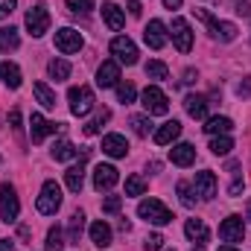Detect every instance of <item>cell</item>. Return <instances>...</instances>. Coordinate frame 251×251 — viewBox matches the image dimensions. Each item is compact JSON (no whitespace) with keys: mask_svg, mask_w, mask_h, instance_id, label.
<instances>
[{"mask_svg":"<svg viewBox=\"0 0 251 251\" xmlns=\"http://www.w3.org/2000/svg\"><path fill=\"white\" fill-rule=\"evenodd\" d=\"M18 213H21V201H18V193L15 187L6 181L3 187H0V216H3V222L9 225V222H15L18 219Z\"/></svg>","mask_w":251,"mask_h":251,"instance_id":"obj_6","label":"cell"},{"mask_svg":"<svg viewBox=\"0 0 251 251\" xmlns=\"http://www.w3.org/2000/svg\"><path fill=\"white\" fill-rule=\"evenodd\" d=\"M26 29H29L32 38H41V35L50 29V12H47L44 3H38V6H32V9L26 12Z\"/></svg>","mask_w":251,"mask_h":251,"instance_id":"obj_7","label":"cell"},{"mask_svg":"<svg viewBox=\"0 0 251 251\" xmlns=\"http://www.w3.org/2000/svg\"><path fill=\"white\" fill-rule=\"evenodd\" d=\"M102 152L108 158H126L128 155V140L123 134H105L102 137Z\"/></svg>","mask_w":251,"mask_h":251,"instance_id":"obj_16","label":"cell"},{"mask_svg":"<svg viewBox=\"0 0 251 251\" xmlns=\"http://www.w3.org/2000/svg\"><path fill=\"white\" fill-rule=\"evenodd\" d=\"M231 128H234V120H228V117H207V123H204V131H207L210 137L228 134Z\"/></svg>","mask_w":251,"mask_h":251,"instance_id":"obj_27","label":"cell"},{"mask_svg":"<svg viewBox=\"0 0 251 251\" xmlns=\"http://www.w3.org/2000/svg\"><path fill=\"white\" fill-rule=\"evenodd\" d=\"M47 251H64V234L62 228H50L47 231V246H44Z\"/></svg>","mask_w":251,"mask_h":251,"instance_id":"obj_35","label":"cell"},{"mask_svg":"<svg viewBox=\"0 0 251 251\" xmlns=\"http://www.w3.org/2000/svg\"><path fill=\"white\" fill-rule=\"evenodd\" d=\"M184 108H187L190 117H196V120H207V97H201V94H190L187 100H184Z\"/></svg>","mask_w":251,"mask_h":251,"instance_id":"obj_20","label":"cell"},{"mask_svg":"<svg viewBox=\"0 0 251 251\" xmlns=\"http://www.w3.org/2000/svg\"><path fill=\"white\" fill-rule=\"evenodd\" d=\"M64 184H67L70 193H79L82 184H85V167H82V164H73V167L64 173Z\"/></svg>","mask_w":251,"mask_h":251,"instance_id":"obj_25","label":"cell"},{"mask_svg":"<svg viewBox=\"0 0 251 251\" xmlns=\"http://www.w3.org/2000/svg\"><path fill=\"white\" fill-rule=\"evenodd\" d=\"M35 207H38V213L53 216V213L62 207V187H59L56 181H44V187H41V196H38Z\"/></svg>","mask_w":251,"mask_h":251,"instance_id":"obj_5","label":"cell"},{"mask_svg":"<svg viewBox=\"0 0 251 251\" xmlns=\"http://www.w3.org/2000/svg\"><path fill=\"white\" fill-rule=\"evenodd\" d=\"M50 155H53L56 161H73V158H76L79 152H76V146H73L70 140H59V143H53Z\"/></svg>","mask_w":251,"mask_h":251,"instance_id":"obj_29","label":"cell"},{"mask_svg":"<svg viewBox=\"0 0 251 251\" xmlns=\"http://www.w3.org/2000/svg\"><path fill=\"white\" fill-rule=\"evenodd\" d=\"M15 3L18 0H0V18H9L15 12Z\"/></svg>","mask_w":251,"mask_h":251,"instance_id":"obj_43","label":"cell"},{"mask_svg":"<svg viewBox=\"0 0 251 251\" xmlns=\"http://www.w3.org/2000/svg\"><path fill=\"white\" fill-rule=\"evenodd\" d=\"M18 47H21L18 29H15V26H3V29H0V50H3V53H12V50H18Z\"/></svg>","mask_w":251,"mask_h":251,"instance_id":"obj_26","label":"cell"},{"mask_svg":"<svg viewBox=\"0 0 251 251\" xmlns=\"http://www.w3.org/2000/svg\"><path fill=\"white\" fill-rule=\"evenodd\" d=\"M56 128H62V126L44 120L41 114H32V120H29V134H32V143H41V140H44L47 134H53Z\"/></svg>","mask_w":251,"mask_h":251,"instance_id":"obj_17","label":"cell"},{"mask_svg":"<svg viewBox=\"0 0 251 251\" xmlns=\"http://www.w3.org/2000/svg\"><path fill=\"white\" fill-rule=\"evenodd\" d=\"M111 53L117 56L120 64H137V47H134V41L126 38V35H117V38L111 41Z\"/></svg>","mask_w":251,"mask_h":251,"instance_id":"obj_11","label":"cell"},{"mask_svg":"<svg viewBox=\"0 0 251 251\" xmlns=\"http://www.w3.org/2000/svg\"><path fill=\"white\" fill-rule=\"evenodd\" d=\"M0 79H3L6 88H21V82H24L21 67H18L15 62H3L0 64Z\"/></svg>","mask_w":251,"mask_h":251,"instance_id":"obj_23","label":"cell"},{"mask_svg":"<svg viewBox=\"0 0 251 251\" xmlns=\"http://www.w3.org/2000/svg\"><path fill=\"white\" fill-rule=\"evenodd\" d=\"M164 6H167V9H178V6H181V0H164Z\"/></svg>","mask_w":251,"mask_h":251,"instance_id":"obj_48","label":"cell"},{"mask_svg":"<svg viewBox=\"0 0 251 251\" xmlns=\"http://www.w3.org/2000/svg\"><path fill=\"white\" fill-rule=\"evenodd\" d=\"M146 193V178L143 176H128L126 178V196H143Z\"/></svg>","mask_w":251,"mask_h":251,"instance_id":"obj_34","label":"cell"},{"mask_svg":"<svg viewBox=\"0 0 251 251\" xmlns=\"http://www.w3.org/2000/svg\"><path fill=\"white\" fill-rule=\"evenodd\" d=\"M117 181H120L117 167H111V164H100V167L94 170V187L100 190V193H108Z\"/></svg>","mask_w":251,"mask_h":251,"instance_id":"obj_12","label":"cell"},{"mask_svg":"<svg viewBox=\"0 0 251 251\" xmlns=\"http://www.w3.org/2000/svg\"><path fill=\"white\" fill-rule=\"evenodd\" d=\"M184 82H187V85L190 82H196V70H184Z\"/></svg>","mask_w":251,"mask_h":251,"instance_id":"obj_47","label":"cell"},{"mask_svg":"<svg viewBox=\"0 0 251 251\" xmlns=\"http://www.w3.org/2000/svg\"><path fill=\"white\" fill-rule=\"evenodd\" d=\"M82 44H85V41H82V35H79L73 26H64V29H59V32H56V47L62 50L64 56L79 53V50H82Z\"/></svg>","mask_w":251,"mask_h":251,"instance_id":"obj_10","label":"cell"},{"mask_svg":"<svg viewBox=\"0 0 251 251\" xmlns=\"http://www.w3.org/2000/svg\"><path fill=\"white\" fill-rule=\"evenodd\" d=\"M143 70H146V76H149V79H155V82H164V79L170 76V67H167L164 62H149Z\"/></svg>","mask_w":251,"mask_h":251,"instance_id":"obj_33","label":"cell"},{"mask_svg":"<svg viewBox=\"0 0 251 251\" xmlns=\"http://www.w3.org/2000/svg\"><path fill=\"white\" fill-rule=\"evenodd\" d=\"M67 9L76 12V15H88L94 9V0H67Z\"/></svg>","mask_w":251,"mask_h":251,"instance_id":"obj_39","label":"cell"},{"mask_svg":"<svg viewBox=\"0 0 251 251\" xmlns=\"http://www.w3.org/2000/svg\"><path fill=\"white\" fill-rule=\"evenodd\" d=\"M9 123H12V128H21V111H18V108L9 114Z\"/></svg>","mask_w":251,"mask_h":251,"instance_id":"obj_45","label":"cell"},{"mask_svg":"<svg viewBox=\"0 0 251 251\" xmlns=\"http://www.w3.org/2000/svg\"><path fill=\"white\" fill-rule=\"evenodd\" d=\"M216 176L210 173V170H201V173H196V181H193V190H196V196H201L204 201L207 199H213L216 196Z\"/></svg>","mask_w":251,"mask_h":251,"instance_id":"obj_14","label":"cell"},{"mask_svg":"<svg viewBox=\"0 0 251 251\" xmlns=\"http://www.w3.org/2000/svg\"><path fill=\"white\" fill-rule=\"evenodd\" d=\"M170 35H173V44L178 47V53H190L193 50V29H190V24L184 18H173Z\"/></svg>","mask_w":251,"mask_h":251,"instance_id":"obj_8","label":"cell"},{"mask_svg":"<svg viewBox=\"0 0 251 251\" xmlns=\"http://www.w3.org/2000/svg\"><path fill=\"white\" fill-rule=\"evenodd\" d=\"M219 237H222L225 243H243V237H246L243 216H228V219L219 225Z\"/></svg>","mask_w":251,"mask_h":251,"instance_id":"obj_13","label":"cell"},{"mask_svg":"<svg viewBox=\"0 0 251 251\" xmlns=\"http://www.w3.org/2000/svg\"><path fill=\"white\" fill-rule=\"evenodd\" d=\"M140 12H143L140 0H128V15H131V18H140Z\"/></svg>","mask_w":251,"mask_h":251,"instance_id":"obj_44","label":"cell"},{"mask_svg":"<svg viewBox=\"0 0 251 251\" xmlns=\"http://www.w3.org/2000/svg\"><path fill=\"white\" fill-rule=\"evenodd\" d=\"M178 196H181V204H184V207H193V204H196V199H193V187H190L187 181H178Z\"/></svg>","mask_w":251,"mask_h":251,"instance_id":"obj_40","label":"cell"},{"mask_svg":"<svg viewBox=\"0 0 251 251\" xmlns=\"http://www.w3.org/2000/svg\"><path fill=\"white\" fill-rule=\"evenodd\" d=\"M178 134H181V123H178V120H170V123H164L155 131V143H158V146H170Z\"/></svg>","mask_w":251,"mask_h":251,"instance_id":"obj_21","label":"cell"},{"mask_svg":"<svg viewBox=\"0 0 251 251\" xmlns=\"http://www.w3.org/2000/svg\"><path fill=\"white\" fill-rule=\"evenodd\" d=\"M120 207H123V199L120 196H105V201H102V210L105 213H120Z\"/></svg>","mask_w":251,"mask_h":251,"instance_id":"obj_41","label":"cell"},{"mask_svg":"<svg viewBox=\"0 0 251 251\" xmlns=\"http://www.w3.org/2000/svg\"><path fill=\"white\" fill-rule=\"evenodd\" d=\"M97 85L100 88H117L120 85V62H102L97 70Z\"/></svg>","mask_w":251,"mask_h":251,"instance_id":"obj_15","label":"cell"},{"mask_svg":"<svg viewBox=\"0 0 251 251\" xmlns=\"http://www.w3.org/2000/svg\"><path fill=\"white\" fill-rule=\"evenodd\" d=\"M102 18H105V24H108L114 32L126 26V15H123V9H120L117 3H105V6H102Z\"/></svg>","mask_w":251,"mask_h":251,"instance_id":"obj_22","label":"cell"},{"mask_svg":"<svg viewBox=\"0 0 251 251\" xmlns=\"http://www.w3.org/2000/svg\"><path fill=\"white\" fill-rule=\"evenodd\" d=\"M140 105L146 108L149 117H161V114L170 111V100H167V94H164L158 85H149V88L140 94Z\"/></svg>","mask_w":251,"mask_h":251,"instance_id":"obj_4","label":"cell"},{"mask_svg":"<svg viewBox=\"0 0 251 251\" xmlns=\"http://www.w3.org/2000/svg\"><path fill=\"white\" fill-rule=\"evenodd\" d=\"M137 216L152 222V225H170L173 222V210L164 201H158V199H143L137 204Z\"/></svg>","mask_w":251,"mask_h":251,"instance_id":"obj_1","label":"cell"},{"mask_svg":"<svg viewBox=\"0 0 251 251\" xmlns=\"http://www.w3.org/2000/svg\"><path fill=\"white\" fill-rule=\"evenodd\" d=\"M249 222H251V201H249Z\"/></svg>","mask_w":251,"mask_h":251,"instance_id":"obj_51","label":"cell"},{"mask_svg":"<svg viewBox=\"0 0 251 251\" xmlns=\"http://www.w3.org/2000/svg\"><path fill=\"white\" fill-rule=\"evenodd\" d=\"M67 102H70V114H76V117H85V114H91L94 111V91L88 88V85H79V88H70L67 91Z\"/></svg>","mask_w":251,"mask_h":251,"instance_id":"obj_3","label":"cell"},{"mask_svg":"<svg viewBox=\"0 0 251 251\" xmlns=\"http://www.w3.org/2000/svg\"><path fill=\"white\" fill-rule=\"evenodd\" d=\"M82 228H85V213H82V210H76V213L70 216V222H67V234H70V243H76V240L82 237Z\"/></svg>","mask_w":251,"mask_h":251,"instance_id":"obj_31","label":"cell"},{"mask_svg":"<svg viewBox=\"0 0 251 251\" xmlns=\"http://www.w3.org/2000/svg\"><path fill=\"white\" fill-rule=\"evenodd\" d=\"M131 128H134L137 137H146V134L152 131V120L143 117V114H134V117H131Z\"/></svg>","mask_w":251,"mask_h":251,"instance_id":"obj_37","label":"cell"},{"mask_svg":"<svg viewBox=\"0 0 251 251\" xmlns=\"http://www.w3.org/2000/svg\"><path fill=\"white\" fill-rule=\"evenodd\" d=\"M134 97H137V88H134L131 82H120V85H117V100H120L123 105L134 102Z\"/></svg>","mask_w":251,"mask_h":251,"instance_id":"obj_38","label":"cell"},{"mask_svg":"<svg viewBox=\"0 0 251 251\" xmlns=\"http://www.w3.org/2000/svg\"><path fill=\"white\" fill-rule=\"evenodd\" d=\"M143 249L146 251H161L164 249V237H161V234H149L146 243H143Z\"/></svg>","mask_w":251,"mask_h":251,"instance_id":"obj_42","label":"cell"},{"mask_svg":"<svg viewBox=\"0 0 251 251\" xmlns=\"http://www.w3.org/2000/svg\"><path fill=\"white\" fill-rule=\"evenodd\" d=\"M170 161H173L176 167H190V164L196 161V149H193L190 143H176V146L170 149Z\"/></svg>","mask_w":251,"mask_h":251,"instance_id":"obj_19","label":"cell"},{"mask_svg":"<svg viewBox=\"0 0 251 251\" xmlns=\"http://www.w3.org/2000/svg\"><path fill=\"white\" fill-rule=\"evenodd\" d=\"M108 117H111V111H108V108H100V111H97V117L85 123V134H97V131L102 128V123H105Z\"/></svg>","mask_w":251,"mask_h":251,"instance_id":"obj_36","label":"cell"},{"mask_svg":"<svg viewBox=\"0 0 251 251\" xmlns=\"http://www.w3.org/2000/svg\"><path fill=\"white\" fill-rule=\"evenodd\" d=\"M193 251H204V249H201V246H199V249H193Z\"/></svg>","mask_w":251,"mask_h":251,"instance_id":"obj_52","label":"cell"},{"mask_svg":"<svg viewBox=\"0 0 251 251\" xmlns=\"http://www.w3.org/2000/svg\"><path fill=\"white\" fill-rule=\"evenodd\" d=\"M32 91H35V100H38L44 108H56V94L50 91V85H47V82H35V85H32Z\"/></svg>","mask_w":251,"mask_h":251,"instance_id":"obj_28","label":"cell"},{"mask_svg":"<svg viewBox=\"0 0 251 251\" xmlns=\"http://www.w3.org/2000/svg\"><path fill=\"white\" fill-rule=\"evenodd\" d=\"M111 240H114L111 225H108V222H102V219H97V222L91 225V243H94L97 249H108V246H111Z\"/></svg>","mask_w":251,"mask_h":251,"instance_id":"obj_18","label":"cell"},{"mask_svg":"<svg viewBox=\"0 0 251 251\" xmlns=\"http://www.w3.org/2000/svg\"><path fill=\"white\" fill-rule=\"evenodd\" d=\"M0 251H15V243L12 240H0Z\"/></svg>","mask_w":251,"mask_h":251,"instance_id":"obj_46","label":"cell"},{"mask_svg":"<svg viewBox=\"0 0 251 251\" xmlns=\"http://www.w3.org/2000/svg\"><path fill=\"white\" fill-rule=\"evenodd\" d=\"M184 234H187L193 243H199V246L207 243V237H210V231H207V225H204L201 219H187V222H184Z\"/></svg>","mask_w":251,"mask_h":251,"instance_id":"obj_24","label":"cell"},{"mask_svg":"<svg viewBox=\"0 0 251 251\" xmlns=\"http://www.w3.org/2000/svg\"><path fill=\"white\" fill-rule=\"evenodd\" d=\"M47 73H50L56 82H64V79L70 76V62H64V59H53V62L47 64Z\"/></svg>","mask_w":251,"mask_h":251,"instance_id":"obj_30","label":"cell"},{"mask_svg":"<svg viewBox=\"0 0 251 251\" xmlns=\"http://www.w3.org/2000/svg\"><path fill=\"white\" fill-rule=\"evenodd\" d=\"M240 190H243V184H240V181H234V184H231V196H237Z\"/></svg>","mask_w":251,"mask_h":251,"instance_id":"obj_49","label":"cell"},{"mask_svg":"<svg viewBox=\"0 0 251 251\" xmlns=\"http://www.w3.org/2000/svg\"><path fill=\"white\" fill-rule=\"evenodd\" d=\"M231 149H234V140H231L228 134H216V137L210 140V152H213V155H228Z\"/></svg>","mask_w":251,"mask_h":251,"instance_id":"obj_32","label":"cell"},{"mask_svg":"<svg viewBox=\"0 0 251 251\" xmlns=\"http://www.w3.org/2000/svg\"><path fill=\"white\" fill-rule=\"evenodd\" d=\"M219 251H237V249H234V246H222Z\"/></svg>","mask_w":251,"mask_h":251,"instance_id":"obj_50","label":"cell"},{"mask_svg":"<svg viewBox=\"0 0 251 251\" xmlns=\"http://www.w3.org/2000/svg\"><path fill=\"white\" fill-rule=\"evenodd\" d=\"M196 18H199L201 24H207V29H210L213 38H219V41H234V38H237V26H234L231 21H216L207 9H196Z\"/></svg>","mask_w":251,"mask_h":251,"instance_id":"obj_2","label":"cell"},{"mask_svg":"<svg viewBox=\"0 0 251 251\" xmlns=\"http://www.w3.org/2000/svg\"><path fill=\"white\" fill-rule=\"evenodd\" d=\"M143 38H146V44H149L152 50H164V47H167V38H170L167 24H164V21H149L146 29H143Z\"/></svg>","mask_w":251,"mask_h":251,"instance_id":"obj_9","label":"cell"}]
</instances>
